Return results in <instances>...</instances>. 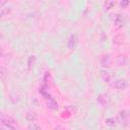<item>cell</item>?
Masks as SVG:
<instances>
[{
  "label": "cell",
  "mask_w": 130,
  "mask_h": 130,
  "mask_svg": "<svg viewBox=\"0 0 130 130\" xmlns=\"http://www.w3.org/2000/svg\"><path fill=\"white\" fill-rule=\"evenodd\" d=\"M115 62H116V64H117L118 66H126L127 63H128V58H127L126 55L120 54V55H118V56L116 57Z\"/></svg>",
  "instance_id": "cell-7"
},
{
  "label": "cell",
  "mask_w": 130,
  "mask_h": 130,
  "mask_svg": "<svg viewBox=\"0 0 130 130\" xmlns=\"http://www.w3.org/2000/svg\"><path fill=\"white\" fill-rule=\"evenodd\" d=\"M25 118H26V120H27L28 122H35V121H37V119H38V115H37V113L34 112V111H28V112L25 114Z\"/></svg>",
  "instance_id": "cell-9"
},
{
  "label": "cell",
  "mask_w": 130,
  "mask_h": 130,
  "mask_svg": "<svg viewBox=\"0 0 130 130\" xmlns=\"http://www.w3.org/2000/svg\"><path fill=\"white\" fill-rule=\"evenodd\" d=\"M129 3H130V1H129V0H122V1H121V3H120V5H121V7H122V8H127V7H128V5H129Z\"/></svg>",
  "instance_id": "cell-18"
},
{
  "label": "cell",
  "mask_w": 130,
  "mask_h": 130,
  "mask_svg": "<svg viewBox=\"0 0 130 130\" xmlns=\"http://www.w3.org/2000/svg\"><path fill=\"white\" fill-rule=\"evenodd\" d=\"M111 63H112V59H111V57H110L109 54L104 55V56L101 58V65H102V67L108 68V67L111 66Z\"/></svg>",
  "instance_id": "cell-8"
},
{
  "label": "cell",
  "mask_w": 130,
  "mask_h": 130,
  "mask_svg": "<svg viewBox=\"0 0 130 130\" xmlns=\"http://www.w3.org/2000/svg\"><path fill=\"white\" fill-rule=\"evenodd\" d=\"M78 42H79V39H78V35H77V34H72V35H70V37H69V39H68V43H67L68 49L74 50V49L77 47Z\"/></svg>",
  "instance_id": "cell-2"
},
{
  "label": "cell",
  "mask_w": 130,
  "mask_h": 130,
  "mask_svg": "<svg viewBox=\"0 0 130 130\" xmlns=\"http://www.w3.org/2000/svg\"><path fill=\"white\" fill-rule=\"evenodd\" d=\"M7 2H8V0H0V7H1V8L4 7Z\"/></svg>",
  "instance_id": "cell-19"
},
{
  "label": "cell",
  "mask_w": 130,
  "mask_h": 130,
  "mask_svg": "<svg viewBox=\"0 0 130 130\" xmlns=\"http://www.w3.org/2000/svg\"><path fill=\"white\" fill-rule=\"evenodd\" d=\"M45 101H46V105H47V107H48L49 109L54 110V111H56V110L59 109V105H58V103H57L52 96H49V98L45 99Z\"/></svg>",
  "instance_id": "cell-6"
},
{
  "label": "cell",
  "mask_w": 130,
  "mask_h": 130,
  "mask_svg": "<svg viewBox=\"0 0 130 130\" xmlns=\"http://www.w3.org/2000/svg\"><path fill=\"white\" fill-rule=\"evenodd\" d=\"M10 11H11V9L8 8V7H2V8H1V16L4 17V16L8 15V14L10 13Z\"/></svg>",
  "instance_id": "cell-16"
},
{
  "label": "cell",
  "mask_w": 130,
  "mask_h": 130,
  "mask_svg": "<svg viewBox=\"0 0 130 130\" xmlns=\"http://www.w3.org/2000/svg\"><path fill=\"white\" fill-rule=\"evenodd\" d=\"M35 64H36V56L31 55V56H29L28 59H27V69H28V71H30V70L34 68Z\"/></svg>",
  "instance_id": "cell-10"
},
{
  "label": "cell",
  "mask_w": 130,
  "mask_h": 130,
  "mask_svg": "<svg viewBox=\"0 0 130 130\" xmlns=\"http://www.w3.org/2000/svg\"><path fill=\"white\" fill-rule=\"evenodd\" d=\"M96 101L103 107H108L109 104H110V98H109V95L107 93H101V94H99Z\"/></svg>",
  "instance_id": "cell-5"
},
{
  "label": "cell",
  "mask_w": 130,
  "mask_h": 130,
  "mask_svg": "<svg viewBox=\"0 0 130 130\" xmlns=\"http://www.w3.org/2000/svg\"><path fill=\"white\" fill-rule=\"evenodd\" d=\"M0 120H1L2 125H4V126H5L6 128H8V129L14 130V129H17V128H18V126H17L15 120H14L12 117H10V116H5L4 114H1Z\"/></svg>",
  "instance_id": "cell-1"
},
{
  "label": "cell",
  "mask_w": 130,
  "mask_h": 130,
  "mask_svg": "<svg viewBox=\"0 0 130 130\" xmlns=\"http://www.w3.org/2000/svg\"><path fill=\"white\" fill-rule=\"evenodd\" d=\"M129 118H130V113L128 111H121L119 112L118 114V117H117V121L118 123L120 124H124L126 125L129 121Z\"/></svg>",
  "instance_id": "cell-3"
},
{
  "label": "cell",
  "mask_w": 130,
  "mask_h": 130,
  "mask_svg": "<svg viewBox=\"0 0 130 130\" xmlns=\"http://www.w3.org/2000/svg\"><path fill=\"white\" fill-rule=\"evenodd\" d=\"M105 123H106V125H108V126H110V127H113V126H115V125L118 123V121H117V118L110 117V118H107V119L105 120Z\"/></svg>",
  "instance_id": "cell-12"
},
{
  "label": "cell",
  "mask_w": 130,
  "mask_h": 130,
  "mask_svg": "<svg viewBox=\"0 0 130 130\" xmlns=\"http://www.w3.org/2000/svg\"><path fill=\"white\" fill-rule=\"evenodd\" d=\"M101 77H102V79H103L105 82H109V81H110V78H111L110 74H109L107 71H104V70L101 71Z\"/></svg>",
  "instance_id": "cell-14"
},
{
  "label": "cell",
  "mask_w": 130,
  "mask_h": 130,
  "mask_svg": "<svg viewBox=\"0 0 130 130\" xmlns=\"http://www.w3.org/2000/svg\"><path fill=\"white\" fill-rule=\"evenodd\" d=\"M27 128L29 130H40L41 129V126L36 124V122H30V124L27 126Z\"/></svg>",
  "instance_id": "cell-15"
},
{
  "label": "cell",
  "mask_w": 130,
  "mask_h": 130,
  "mask_svg": "<svg viewBox=\"0 0 130 130\" xmlns=\"http://www.w3.org/2000/svg\"><path fill=\"white\" fill-rule=\"evenodd\" d=\"M114 5H115V1L114 0H107L106 1V8L107 9H111Z\"/></svg>",
  "instance_id": "cell-17"
},
{
  "label": "cell",
  "mask_w": 130,
  "mask_h": 130,
  "mask_svg": "<svg viewBox=\"0 0 130 130\" xmlns=\"http://www.w3.org/2000/svg\"><path fill=\"white\" fill-rule=\"evenodd\" d=\"M114 22H115V24H116V26H117V27H122V26H123V22H124L122 15H119V14H117V15L115 16Z\"/></svg>",
  "instance_id": "cell-11"
},
{
  "label": "cell",
  "mask_w": 130,
  "mask_h": 130,
  "mask_svg": "<svg viewBox=\"0 0 130 130\" xmlns=\"http://www.w3.org/2000/svg\"><path fill=\"white\" fill-rule=\"evenodd\" d=\"M39 91H40V93L44 96V99H47V98L51 96V94L49 93V90L47 89V86H41Z\"/></svg>",
  "instance_id": "cell-13"
},
{
  "label": "cell",
  "mask_w": 130,
  "mask_h": 130,
  "mask_svg": "<svg viewBox=\"0 0 130 130\" xmlns=\"http://www.w3.org/2000/svg\"><path fill=\"white\" fill-rule=\"evenodd\" d=\"M111 86L116 89H125L128 86V82L125 79H116L111 83Z\"/></svg>",
  "instance_id": "cell-4"
}]
</instances>
